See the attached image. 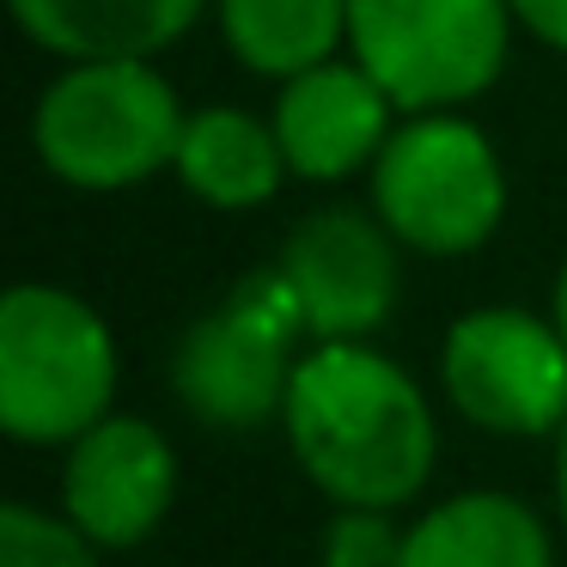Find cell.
<instances>
[{
    "label": "cell",
    "instance_id": "cell-1",
    "mask_svg": "<svg viewBox=\"0 0 567 567\" xmlns=\"http://www.w3.org/2000/svg\"><path fill=\"white\" fill-rule=\"evenodd\" d=\"M281 427L336 506H409L433 482L440 427L427 391L367 342H311L287 384Z\"/></svg>",
    "mask_w": 567,
    "mask_h": 567
},
{
    "label": "cell",
    "instance_id": "cell-2",
    "mask_svg": "<svg viewBox=\"0 0 567 567\" xmlns=\"http://www.w3.org/2000/svg\"><path fill=\"white\" fill-rule=\"evenodd\" d=\"M184 104L172 80L141 55L68 62L31 111V147L43 172L74 189H135L177 159Z\"/></svg>",
    "mask_w": 567,
    "mask_h": 567
},
{
    "label": "cell",
    "instance_id": "cell-3",
    "mask_svg": "<svg viewBox=\"0 0 567 567\" xmlns=\"http://www.w3.org/2000/svg\"><path fill=\"white\" fill-rule=\"evenodd\" d=\"M116 336L80 293L19 281L0 299V427L19 445H74L111 415Z\"/></svg>",
    "mask_w": 567,
    "mask_h": 567
},
{
    "label": "cell",
    "instance_id": "cell-4",
    "mask_svg": "<svg viewBox=\"0 0 567 567\" xmlns=\"http://www.w3.org/2000/svg\"><path fill=\"white\" fill-rule=\"evenodd\" d=\"M372 214L421 257H470L506 214V172L494 141L457 111H421L391 128L372 159Z\"/></svg>",
    "mask_w": 567,
    "mask_h": 567
},
{
    "label": "cell",
    "instance_id": "cell-5",
    "mask_svg": "<svg viewBox=\"0 0 567 567\" xmlns=\"http://www.w3.org/2000/svg\"><path fill=\"white\" fill-rule=\"evenodd\" d=\"M513 25V0H348V50L409 116L482 99Z\"/></svg>",
    "mask_w": 567,
    "mask_h": 567
},
{
    "label": "cell",
    "instance_id": "cell-6",
    "mask_svg": "<svg viewBox=\"0 0 567 567\" xmlns=\"http://www.w3.org/2000/svg\"><path fill=\"white\" fill-rule=\"evenodd\" d=\"M293 336H306L299 306L275 269L238 281L214 311H202L172 348V391L196 421L226 433L262 427L287 409Z\"/></svg>",
    "mask_w": 567,
    "mask_h": 567
},
{
    "label": "cell",
    "instance_id": "cell-7",
    "mask_svg": "<svg viewBox=\"0 0 567 567\" xmlns=\"http://www.w3.org/2000/svg\"><path fill=\"white\" fill-rule=\"evenodd\" d=\"M445 403L482 433L537 440L567 427V342L555 318L518 306H482L440 342Z\"/></svg>",
    "mask_w": 567,
    "mask_h": 567
},
{
    "label": "cell",
    "instance_id": "cell-8",
    "mask_svg": "<svg viewBox=\"0 0 567 567\" xmlns=\"http://www.w3.org/2000/svg\"><path fill=\"white\" fill-rule=\"evenodd\" d=\"M275 275L287 281L311 342H367L396 311V238L379 214L318 208L287 233Z\"/></svg>",
    "mask_w": 567,
    "mask_h": 567
},
{
    "label": "cell",
    "instance_id": "cell-9",
    "mask_svg": "<svg viewBox=\"0 0 567 567\" xmlns=\"http://www.w3.org/2000/svg\"><path fill=\"white\" fill-rule=\"evenodd\" d=\"M177 501V452L165 433L141 415H104L68 445L62 464V513L111 549H135L159 530V518Z\"/></svg>",
    "mask_w": 567,
    "mask_h": 567
},
{
    "label": "cell",
    "instance_id": "cell-10",
    "mask_svg": "<svg viewBox=\"0 0 567 567\" xmlns=\"http://www.w3.org/2000/svg\"><path fill=\"white\" fill-rule=\"evenodd\" d=\"M391 92L360 62H318L306 74L281 80L275 99V135H281L287 172L306 184H342L354 172H372V159L391 141Z\"/></svg>",
    "mask_w": 567,
    "mask_h": 567
},
{
    "label": "cell",
    "instance_id": "cell-11",
    "mask_svg": "<svg viewBox=\"0 0 567 567\" xmlns=\"http://www.w3.org/2000/svg\"><path fill=\"white\" fill-rule=\"evenodd\" d=\"M202 7L208 0H7L13 25L62 62H153L177 38H189Z\"/></svg>",
    "mask_w": 567,
    "mask_h": 567
},
{
    "label": "cell",
    "instance_id": "cell-12",
    "mask_svg": "<svg viewBox=\"0 0 567 567\" xmlns=\"http://www.w3.org/2000/svg\"><path fill=\"white\" fill-rule=\"evenodd\" d=\"M396 567H555L549 530L518 494L470 488L403 530Z\"/></svg>",
    "mask_w": 567,
    "mask_h": 567
},
{
    "label": "cell",
    "instance_id": "cell-13",
    "mask_svg": "<svg viewBox=\"0 0 567 567\" xmlns=\"http://www.w3.org/2000/svg\"><path fill=\"white\" fill-rule=\"evenodd\" d=\"M172 172L184 177V189L196 202L220 214H245V208H269L287 184V153L275 123H257L250 111L233 104H208L184 123Z\"/></svg>",
    "mask_w": 567,
    "mask_h": 567
},
{
    "label": "cell",
    "instance_id": "cell-14",
    "mask_svg": "<svg viewBox=\"0 0 567 567\" xmlns=\"http://www.w3.org/2000/svg\"><path fill=\"white\" fill-rule=\"evenodd\" d=\"M220 38L250 74L293 80L348 43V0H214Z\"/></svg>",
    "mask_w": 567,
    "mask_h": 567
},
{
    "label": "cell",
    "instance_id": "cell-15",
    "mask_svg": "<svg viewBox=\"0 0 567 567\" xmlns=\"http://www.w3.org/2000/svg\"><path fill=\"white\" fill-rule=\"evenodd\" d=\"M99 543L68 513H43L31 501L0 506V567H104Z\"/></svg>",
    "mask_w": 567,
    "mask_h": 567
},
{
    "label": "cell",
    "instance_id": "cell-16",
    "mask_svg": "<svg viewBox=\"0 0 567 567\" xmlns=\"http://www.w3.org/2000/svg\"><path fill=\"white\" fill-rule=\"evenodd\" d=\"M396 561H403V530L391 525L384 506H336L318 543V567H396Z\"/></svg>",
    "mask_w": 567,
    "mask_h": 567
},
{
    "label": "cell",
    "instance_id": "cell-17",
    "mask_svg": "<svg viewBox=\"0 0 567 567\" xmlns=\"http://www.w3.org/2000/svg\"><path fill=\"white\" fill-rule=\"evenodd\" d=\"M513 19L543 43V50L567 55V0H513Z\"/></svg>",
    "mask_w": 567,
    "mask_h": 567
},
{
    "label": "cell",
    "instance_id": "cell-18",
    "mask_svg": "<svg viewBox=\"0 0 567 567\" xmlns=\"http://www.w3.org/2000/svg\"><path fill=\"white\" fill-rule=\"evenodd\" d=\"M555 513H561V530H567V427H561V445H555Z\"/></svg>",
    "mask_w": 567,
    "mask_h": 567
},
{
    "label": "cell",
    "instance_id": "cell-19",
    "mask_svg": "<svg viewBox=\"0 0 567 567\" xmlns=\"http://www.w3.org/2000/svg\"><path fill=\"white\" fill-rule=\"evenodd\" d=\"M555 330H561V342H567V262H561V275H555Z\"/></svg>",
    "mask_w": 567,
    "mask_h": 567
}]
</instances>
